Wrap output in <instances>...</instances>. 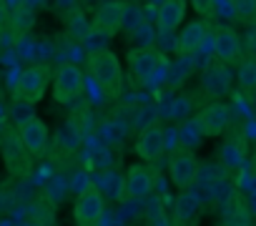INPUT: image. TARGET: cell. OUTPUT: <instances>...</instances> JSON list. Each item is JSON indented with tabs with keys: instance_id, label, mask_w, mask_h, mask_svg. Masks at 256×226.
Instances as JSON below:
<instances>
[{
	"instance_id": "6da1fadb",
	"label": "cell",
	"mask_w": 256,
	"mask_h": 226,
	"mask_svg": "<svg viewBox=\"0 0 256 226\" xmlns=\"http://www.w3.org/2000/svg\"><path fill=\"white\" fill-rule=\"evenodd\" d=\"M88 73L93 78V83L108 93V96H118L123 88V68L120 60L113 50H103L96 56H88Z\"/></svg>"
},
{
	"instance_id": "7a4b0ae2",
	"label": "cell",
	"mask_w": 256,
	"mask_h": 226,
	"mask_svg": "<svg viewBox=\"0 0 256 226\" xmlns=\"http://www.w3.org/2000/svg\"><path fill=\"white\" fill-rule=\"evenodd\" d=\"M50 80H53V73H50L48 66H33V68H28V70L20 73V78L16 83V98L36 106L46 96Z\"/></svg>"
},
{
	"instance_id": "3957f363",
	"label": "cell",
	"mask_w": 256,
	"mask_h": 226,
	"mask_svg": "<svg viewBox=\"0 0 256 226\" xmlns=\"http://www.w3.org/2000/svg\"><path fill=\"white\" fill-rule=\"evenodd\" d=\"M103 214H106V198L96 186L76 196V206H73L76 226H100Z\"/></svg>"
},
{
	"instance_id": "277c9868",
	"label": "cell",
	"mask_w": 256,
	"mask_h": 226,
	"mask_svg": "<svg viewBox=\"0 0 256 226\" xmlns=\"http://www.w3.org/2000/svg\"><path fill=\"white\" fill-rule=\"evenodd\" d=\"M196 124H198V128H201L204 136L218 138V136L226 134V128L231 124V108L226 103H221V100H211V103H206L198 110Z\"/></svg>"
},
{
	"instance_id": "5b68a950",
	"label": "cell",
	"mask_w": 256,
	"mask_h": 226,
	"mask_svg": "<svg viewBox=\"0 0 256 226\" xmlns=\"http://www.w3.org/2000/svg\"><path fill=\"white\" fill-rule=\"evenodd\" d=\"M83 90V73L78 66L66 63L53 73V98L58 103H73L78 98V93Z\"/></svg>"
},
{
	"instance_id": "8992f818",
	"label": "cell",
	"mask_w": 256,
	"mask_h": 226,
	"mask_svg": "<svg viewBox=\"0 0 256 226\" xmlns=\"http://www.w3.org/2000/svg\"><path fill=\"white\" fill-rule=\"evenodd\" d=\"M208 43L214 46V30L208 28L206 20H194V23H188L181 30V36L176 40V53H181V56L188 58V56L204 50Z\"/></svg>"
},
{
	"instance_id": "52a82bcc",
	"label": "cell",
	"mask_w": 256,
	"mask_h": 226,
	"mask_svg": "<svg viewBox=\"0 0 256 226\" xmlns=\"http://www.w3.org/2000/svg\"><path fill=\"white\" fill-rule=\"evenodd\" d=\"M198 176V161L188 151H176L168 161V178L178 191H188L196 184Z\"/></svg>"
},
{
	"instance_id": "ba28073f",
	"label": "cell",
	"mask_w": 256,
	"mask_h": 226,
	"mask_svg": "<svg viewBox=\"0 0 256 226\" xmlns=\"http://www.w3.org/2000/svg\"><path fill=\"white\" fill-rule=\"evenodd\" d=\"M3 164H6L8 174L16 178H28L33 174V156L26 151V146L18 138L3 141Z\"/></svg>"
},
{
	"instance_id": "9c48e42d",
	"label": "cell",
	"mask_w": 256,
	"mask_h": 226,
	"mask_svg": "<svg viewBox=\"0 0 256 226\" xmlns=\"http://www.w3.org/2000/svg\"><path fill=\"white\" fill-rule=\"evenodd\" d=\"M166 56L154 46V48H134L128 53V66H131V76L138 86H144L148 80V76L156 70V66L164 60Z\"/></svg>"
},
{
	"instance_id": "30bf717a",
	"label": "cell",
	"mask_w": 256,
	"mask_h": 226,
	"mask_svg": "<svg viewBox=\"0 0 256 226\" xmlns=\"http://www.w3.org/2000/svg\"><path fill=\"white\" fill-rule=\"evenodd\" d=\"M154 186V174L144 166V164H134L128 168L126 178H123V194L131 198V201H141L151 194Z\"/></svg>"
},
{
	"instance_id": "8fae6325",
	"label": "cell",
	"mask_w": 256,
	"mask_h": 226,
	"mask_svg": "<svg viewBox=\"0 0 256 226\" xmlns=\"http://www.w3.org/2000/svg\"><path fill=\"white\" fill-rule=\"evenodd\" d=\"M123 10H126V3H103L98 6L93 20H90V28L103 33V36H113L123 28Z\"/></svg>"
},
{
	"instance_id": "7c38bea8",
	"label": "cell",
	"mask_w": 256,
	"mask_h": 226,
	"mask_svg": "<svg viewBox=\"0 0 256 226\" xmlns=\"http://www.w3.org/2000/svg\"><path fill=\"white\" fill-rule=\"evenodd\" d=\"M241 50H244V46H241V38L234 28L221 26L214 30V56L221 63H234L241 56Z\"/></svg>"
},
{
	"instance_id": "4fadbf2b",
	"label": "cell",
	"mask_w": 256,
	"mask_h": 226,
	"mask_svg": "<svg viewBox=\"0 0 256 226\" xmlns=\"http://www.w3.org/2000/svg\"><path fill=\"white\" fill-rule=\"evenodd\" d=\"M166 151V144H164V128L158 124L144 128L136 138V156L141 161H156L161 154Z\"/></svg>"
},
{
	"instance_id": "5bb4252c",
	"label": "cell",
	"mask_w": 256,
	"mask_h": 226,
	"mask_svg": "<svg viewBox=\"0 0 256 226\" xmlns=\"http://www.w3.org/2000/svg\"><path fill=\"white\" fill-rule=\"evenodd\" d=\"M186 3L184 0H166V3L158 6V16H156V28L161 36H171L186 18Z\"/></svg>"
},
{
	"instance_id": "9a60e30c",
	"label": "cell",
	"mask_w": 256,
	"mask_h": 226,
	"mask_svg": "<svg viewBox=\"0 0 256 226\" xmlns=\"http://www.w3.org/2000/svg\"><path fill=\"white\" fill-rule=\"evenodd\" d=\"M48 138H50L48 126H46L40 118H33L30 124H26L23 128H18V141L26 146V151H28L30 156H36V154L46 151Z\"/></svg>"
},
{
	"instance_id": "2e32d148",
	"label": "cell",
	"mask_w": 256,
	"mask_h": 226,
	"mask_svg": "<svg viewBox=\"0 0 256 226\" xmlns=\"http://www.w3.org/2000/svg\"><path fill=\"white\" fill-rule=\"evenodd\" d=\"M231 80H234V76H231V70L226 66H211L204 73V78H201V88L208 96L221 98V96H226L231 90Z\"/></svg>"
},
{
	"instance_id": "e0dca14e",
	"label": "cell",
	"mask_w": 256,
	"mask_h": 226,
	"mask_svg": "<svg viewBox=\"0 0 256 226\" xmlns=\"http://www.w3.org/2000/svg\"><path fill=\"white\" fill-rule=\"evenodd\" d=\"M80 144H83V128L73 118L63 121L56 131V148L63 154H76L80 148Z\"/></svg>"
},
{
	"instance_id": "ac0fdd59",
	"label": "cell",
	"mask_w": 256,
	"mask_h": 226,
	"mask_svg": "<svg viewBox=\"0 0 256 226\" xmlns=\"http://www.w3.org/2000/svg\"><path fill=\"white\" fill-rule=\"evenodd\" d=\"M201 211V198L196 191H181V196L176 198V208H174V216H176V224H191Z\"/></svg>"
},
{
	"instance_id": "d6986e66",
	"label": "cell",
	"mask_w": 256,
	"mask_h": 226,
	"mask_svg": "<svg viewBox=\"0 0 256 226\" xmlns=\"http://www.w3.org/2000/svg\"><path fill=\"white\" fill-rule=\"evenodd\" d=\"M176 134H178V146H181V151H188V154H194V148H198L201 141H204V134H201L196 118L184 121Z\"/></svg>"
},
{
	"instance_id": "ffe728a7",
	"label": "cell",
	"mask_w": 256,
	"mask_h": 226,
	"mask_svg": "<svg viewBox=\"0 0 256 226\" xmlns=\"http://www.w3.org/2000/svg\"><path fill=\"white\" fill-rule=\"evenodd\" d=\"M218 158H221V164H224L226 168H236V166H241V164H244V158H246L244 144H241V141H236V138L226 141V144L221 146Z\"/></svg>"
},
{
	"instance_id": "44dd1931",
	"label": "cell",
	"mask_w": 256,
	"mask_h": 226,
	"mask_svg": "<svg viewBox=\"0 0 256 226\" xmlns=\"http://www.w3.org/2000/svg\"><path fill=\"white\" fill-rule=\"evenodd\" d=\"M96 188L103 194V198H106V196L120 198V194H123V181H120V176H118L116 171H106V174L98 176V186H96Z\"/></svg>"
},
{
	"instance_id": "7402d4cb",
	"label": "cell",
	"mask_w": 256,
	"mask_h": 226,
	"mask_svg": "<svg viewBox=\"0 0 256 226\" xmlns=\"http://www.w3.org/2000/svg\"><path fill=\"white\" fill-rule=\"evenodd\" d=\"M224 226H251V211L241 201H234L224 214Z\"/></svg>"
},
{
	"instance_id": "603a6c76",
	"label": "cell",
	"mask_w": 256,
	"mask_h": 226,
	"mask_svg": "<svg viewBox=\"0 0 256 226\" xmlns=\"http://www.w3.org/2000/svg\"><path fill=\"white\" fill-rule=\"evenodd\" d=\"M33 118H38V116H36V106H33V103H26V100H20V98H16V103L10 106V121H13L18 128H23V126L30 124Z\"/></svg>"
},
{
	"instance_id": "cb8c5ba5",
	"label": "cell",
	"mask_w": 256,
	"mask_h": 226,
	"mask_svg": "<svg viewBox=\"0 0 256 226\" xmlns=\"http://www.w3.org/2000/svg\"><path fill=\"white\" fill-rule=\"evenodd\" d=\"M236 80H238V86L241 88H246V90H254L256 88V58H244L241 63H238V68H236Z\"/></svg>"
},
{
	"instance_id": "d4e9b609",
	"label": "cell",
	"mask_w": 256,
	"mask_h": 226,
	"mask_svg": "<svg viewBox=\"0 0 256 226\" xmlns=\"http://www.w3.org/2000/svg\"><path fill=\"white\" fill-rule=\"evenodd\" d=\"M191 98L188 96H178V98H174L171 100V108H168V118H174V121H188V116H191Z\"/></svg>"
},
{
	"instance_id": "484cf974",
	"label": "cell",
	"mask_w": 256,
	"mask_h": 226,
	"mask_svg": "<svg viewBox=\"0 0 256 226\" xmlns=\"http://www.w3.org/2000/svg\"><path fill=\"white\" fill-rule=\"evenodd\" d=\"M83 48L88 50V56L103 53V50H108V36H103V33H98V30L90 28V33L83 38Z\"/></svg>"
},
{
	"instance_id": "4316f807",
	"label": "cell",
	"mask_w": 256,
	"mask_h": 226,
	"mask_svg": "<svg viewBox=\"0 0 256 226\" xmlns=\"http://www.w3.org/2000/svg\"><path fill=\"white\" fill-rule=\"evenodd\" d=\"M168 70H171V63H168V58H164L158 66H156V70L148 76V80L144 83V88H158V86H164L166 80H168Z\"/></svg>"
},
{
	"instance_id": "83f0119b",
	"label": "cell",
	"mask_w": 256,
	"mask_h": 226,
	"mask_svg": "<svg viewBox=\"0 0 256 226\" xmlns=\"http://www.w3.org/2000/svg\"><path fill=\"white\" fill-rule=\"evenodd\" d=\"M88 33H90V23H88L83 16H70V18H68V36H70V38L83 40Z\"/></svg>"
},
{
	"instance_id": "f1b7e54d",
	"label": "cell",
	"mask_w": 256,
	"mask_h": 226,
	"mask_svg": "<svg viewBox=\"0 0 256 226\" xmlns=\"http://www.w3.org/2000/svg\"><path fill=\"white\" fill-rule=\"evenodd\" d=\"M131 36H134V40H136L138 48H154V40H156V30H154V26L144 23V26H138Z\"/></svg>"
},
{
	"instance_id": "f546056e",
	"label": "cell",
	"mask_w": 256,
	"mask_h": 226,
	"mask_svg": "<svg viewBox=\"0 0 256 226\" xmlns=\"http://www.w3.org/2000/svg\"><path fill=\"white\" fill-rule=\"evenodd\" d=\"M234 20L256 23V3H234Z\"/></svg>"
},
{
	"instance_id": "4dcf8cb0",
	"label": "cell",
	"mask_w": 256,
	"mask_h": 226,
	"mask_svg": "<svg viewBox=\"0 0 256 226\" xmlns=\"http://www.w3.org/2000/svg\"><path fill=\"white\" fill-rule=\"evenodd\" d=\"M70 186H73L78 194H83V191H88L93 184H90V178H88V174H86V171H76V176H73Z\"/></svg>"
},
{
	"instance_id": "1f68e13d",
	"label": "cell",
	"mask_w": 256,
	"mask_h": 226,
	"mask_svg": "<svg viewBox=\"0 0 256 226\" xmlns=\"http://www.w3.org/2000/svg\"><path fill=\"white\" fill-rule=\"evenodd\" d=\"M8 28V6L0 3V33H3Z\"/></svg>"
},
{
	"instance_id": "d6a6232c",
	"label": "cell",
	"mask_w": 256,
	"mask_h": 226,
	"mask_svg": "<svg viewBox=\"0 0 256 226\" xmlns=\"http://www.w3.org/2000/svg\"><path fill=\"white\" fill-rule=\"evenodd\" d=\"M154 226H168V224H166V221H164V218H161V221H156V224H154Z\"/></svg>"
}]
</instances>
